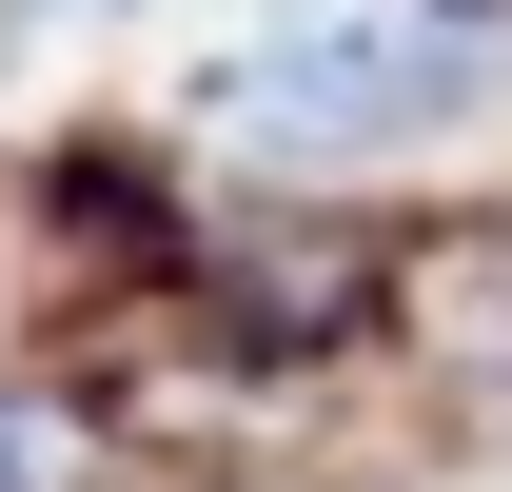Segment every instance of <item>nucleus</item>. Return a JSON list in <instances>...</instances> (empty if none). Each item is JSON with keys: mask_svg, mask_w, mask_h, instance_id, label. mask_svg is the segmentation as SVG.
<instances>
[{"mask_svg": "<svg viewBox=\"0 0 512 492\" xmlns=\"http://www.w3.org/2000/svg\"><path fill=\"white\" fill-rule=\"evenodd\" d=\"M512 79V0H394V20H316V40H237L197 60V158H256V178H355V158H414V138L493 119Z\"/></svg>", "mask_w": 512, "mask_h": 492, "instance_id": "obj_1", "label": "nucleus"}, {"mask_svg": "<svg viewBox=\"0 0 512 492\" xmlns=\"http://www.w3.org/2000/svg\"><path fill=\"white\" fill-rule=\"evenodd\" d=\"M394 335L512 433V217H434V237L394 256Z\"/></svg>", "mask_w": 512, "mask_h": 492, "instance_id": "obj_2", "label": "nucleus"}, {"mask_svg": "<svg viewBox=\"0 0 512 492\" xmlns=\"http://www.w3.org/2000/svg\"><path fill=\"white\" fill-rule=\"evenodd\" d=\"M0 492H99V394H0Z\"/></svg>", "mask_w": 512, "mask_h": 492, "instance_id": "obj_3", "label": "nucleus"}, {"mask_svg": "<svg viewBox=\"0 0 512 492\" xmlns=\"http://www.w3.org/2000/svg\"><path fill=\"white\" fill-rule=\"evenodd\" d=\"M99 20H138V0H0V79L60 60V40H99Z\"/></svg>", "mask_w": 512, "mask_h": 492, "instance_id": "obj_4", "label": "nucleus"}]
</instances>
